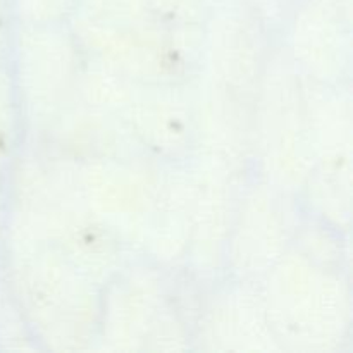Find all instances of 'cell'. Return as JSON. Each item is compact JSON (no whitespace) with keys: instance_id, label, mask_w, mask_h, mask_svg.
<instances>
[]
</instances>
